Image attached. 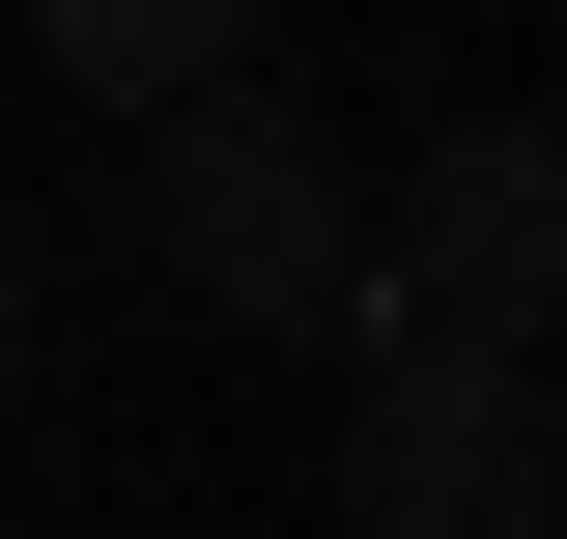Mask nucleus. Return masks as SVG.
<instances>
[{
	"label": "nucleus",
	"mask_w": 567,
	"mask_h": 539,
	"mask_svg": "<svg viewBox=\"0 0 567 539\" xmlns=\"http://www.w3.org/2000/svg\"><path fill=\"white\" fill-rule=\"evenodd\" d=\"M142 227H171V284L199 313H256V340H341L369 313V200H341V142L312 114H256V85H142Z\"/></svg>",
	"instance_id": "nucleus-1"
},
{
	"label": "nucleus",
	"mask_w": 567,
	"mask_h": 539,
	"mask_svg": "<svg viewBox=\"0 0 567 539\" xmlns=\"http://www.w3.org/2000/svg\"><path fill=\"white\" fill-rule=\"evenodd\" d=\"M369 398H341V511L369 539H539L567 511V398L539 340H454V313H341Z\"/></svg>",
	"instance_id": "nucleus-2"
},
{
	"label": "nucleus",
	"mask_w": 567,
	"mask_h": 539,
	"mask_svg": "<svg viewBox=\"0 0 567 539\" xmlns=\"http://www.w3.org/2000/svg\"><path fill=\"white\" fill-rule=\"evenodd\" d=\"M369 313H454V340H567V114H454L369 200Z\"/></svg>",
	"instance_id": "nucleus-3"
},
{
	"label": "nucleus",
	"mask_w": 567,
	"mask_h": 539,
	"mask_svg": "<svg viewBox=\"0 0 567 539\" xmlns=\"http://www.w3.org/2000/svg\"><path fill=\"white\" fill-rule=\"evenodd\" d=\"M29 58H58L85 114H142V85H199V58H256V0H29Z\"/></svg>",
	"instance_id": "nucleus-4"
},
{
	"label": "nucleus",
	"mask_w": 567,
	"mask_h": 539,
	"mask_svg": "<svg viewBox=\"0 0 567 539\" xmlns=\"http://www.w3.org/2000/svg\"><path fill=\"white\" fill-rule=\"evenodd\" d=\"M0 369H29V284H0Z\"/></svg>",
	"instance_id": "nucleus-5"
}]
</instances>
